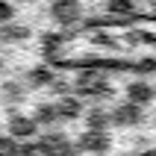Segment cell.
Listing matches in <instances>:
<instances>
[{
  "label": "cell",
  "mask_w": 156,
  "mask_h": 156,
  "mask_svg": "<svg viewBox=\"0 0 156 156\" xmlns=\"http://www.w3.org/2000/svg\"><path fill=\"white\" fill-rule=\"evenodd\" d=\"M77 147L86 150V153H106L109 150V136H106V130H86L80 136Z\"/></svg>",
  "instance_id": "cell-4"
},
{
  "label": "cell",
  "mask_w": 156,
  "mask_h": 156,
  "mask_svg": "<svg viewBox=\"0 0 156 156\" xmlns=\"http://www.w3.org/2000/svg\"><path fill=\"white\" fill-rule=\"evenodd\" d=\"M27 83L35 88H44V86H50L53 83V71L47 68V65H38V68H33L30 74H27Z\"/></svg>",
  "instance_id": "cell-9"
},
{
  "label": "cell",
  "mask_w": 156,
  "mask_h": 156,
  "mask_svg": "<svg viewBox=\"0 0 156 156\" xmlns=\"http://www.w3.org/2000/svg\"><path fill=\"white\" fill-rule=\"evenodd\" d=\"M33 121L38 124V127H50L53 121H59V118H56V106H53V103H41L38 109H35Z\"/></svg>",
  "instance_id": "cell-10"
},
{
  "label": "cell",
  "mask_w": 156,
  "mask_h": 156,
  "mask_svg": "<svg viewBox=\"0 0 156 156\" xmlns=\"http://www.w3.org/2000/svg\"><path fill=\"white\" fill-rule=\"evenodd\" d=\"M21 141L12 139V136H0V156H18Z\"/></svg>",
  "instance_id": "cell-14"
},
{
  "label": "cell",
  "mask_w": 156,
  "mask_h": 156,
  "mask_svg": "<svg viewBox=\"0 0 156 156\" xmlns=\"http://www.w3.org/2000/svg\"><path fill=\"white\" fill-rule=\"evenodd\" d=\"M24 38H30L27 27H3L0 30V41H24Z\"/></svg>",
  "instance_id": "cell-13"
},
{
  "label": "cell",
  "mask_w": 156,
  "mask_h": 156,
  "mask_svg": "<svg viewBox=\"0 0 156 156\" xmlns=\"http://www.w3.org/2000/svg\"><path fill=\"white\" fill-rule=\"evenodd\" d=\"M9 133H12V139H33L38 133V124L27 115H12L9 118Z\"/></svg>",
  "instance_id": "cell-6"
},
{
  "label": "cell",
  "mask_w": 156,
  "mask_h": 156,
  "mask_svg": "<svg viewBox=\"0 0 156 156\" xmlns=\"http://www.w3.org/2000/svg\"><path fill=\"white\" fill-rule=\"evenodd\" d=\"M127 100L136 106H147L150 100H153V86L150 83H144V80H136V83H130L127 86Z\"/></svg>",
  "instance_id": "cell-7"
},
{
  "label": "cell",
  "mask_w": 156,
  "mask_h": 156,
  "mask_svg": "<svg viewBox=\"0 0 156 156\" xmlns=\"http://www.w3.org/2000/svg\"><path fill=\"white\" fill-rule=\"evenodd\" d=\"M83 115V103L80 97H71V94H62L59 103H56V118H65V121H74Z\"/></svg>",
  "instance_id": "cell-8"
},
{
  "label": "cell",
  "mask_w": 156,
  "mask_h": 156,
  "mask_svg": "<svg viewBox=\"0 0 156 156\" xmlns=\"http://www.w3.org/2000/svg\"><path fill=\"white\" fill-rule=\"evenodd\" d=\"M141 118H144V112H141V106L136 103H124V106H115L112 115H109V121L118 124V127H133V124H139Z\"/></svg>",
  "instance_id": "cell-5"
},
{
  "label": "cell",
  "mask_w": 156,
  "mask_h": 156,
  "mask_svg": "<svg viewBox=\"0 0 156 156\" xmlns=\"http://www.w3.org/2000/svg\"><path fill=\"white\" fill-rule=\"evenodd\" d=\"M35 147H38L41 156H74V144L62 133H44Z\"/></svg>",
  "instance_id": "cell-2"
},
{
  "label": "cell",
  "mask_w": 156,
  "mask_h": 156,
  "mask_svg": "<svg viewBox=\"0 0 156 156\" xmlns=\"http://www.w3.org/2000/svg\"><path fill=\"white\" fill-rule=\"evenodd\" d=\"M24 94H27V88L21 86V83H12V80L3 83V100H6V103H21Z\"/></svg>",
  "instance_id": "cell-11"
},
{
  "label": "cell",
  "mask_w": 156,
  "mask_h": 156,
  "mask_svg": "<svg viewBox=\"0 0 156 156\" xmlns=\"http://www.w3.org/2000/svg\"><path fill=\"white\" fill-rule=\"evenodd\" d=\"M50 18L62 27H74L83 18V6H80V0H53Z\"/></svg>",
  "instance_id": "cell-3"
},
{
  "label": "cell",
  "mask_w": 156,
  "mask_h": 156,
  "mask_svg": "<svg viewBox=\"0 0 156 156\" xmlns=\"http://www.w3.org/2000/svg\"><path fill=\"white\" fill-rule=\"evenodd\" d=\"M6 18H12V6L0 0V21H6Z\"/></svg>",
  "instance_id": "cell-16"
},
{
  "label": "cell",
  "mask_w": 156,
  "mask_h": 156,
  "mask_svg": "<svg viewBox=\"0 0 156 156\" xmlns=\"http://www.w3.org/2000/svg\"><path fill=\"white\" fill-rule=\"evenodd\" d=\"M94 44H109V47H112L115 41H112V35H106V33H97V35H94Z\"/></svg>",
  "instance_id": "cell-15"
},
{
  "label": "cell",
  "mask_w": 156,
  "mask_h": 156,
  "mask_svg": "<svg viewBox=\"0 0 156 156\" xmlns=\"http://www.w3.org/2000/svg\"><path fill=\"white\" fill-rule=\"evenodd\" d=\"M86 127H88V130H106V127H109V112H103V109H91V112L86 115Z\"/></svg>",
  "instance_id": "cell-12"
},
{
  "label": "cell",
  "mask_w": 156,
  "mask_h": 156,
  "mask_svg": "<svg viewBox=\"0 0 156 156\" xmlns=\"http://www.w3.org/2000/svg\"><path fill=\"white\" fill-rule=\"evenodd\" d=\"M74 86H77L80 94H86V97H103V94H109V83H106L100 65L80 71V77H77V83H74Z\"/></svg>",
  "instance_id": "cell-1"
}]
</instances>
